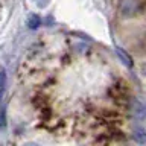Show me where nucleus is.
<instances>
[{
  "label": "nucleus",
  "instance_id": "nucleus-4",
  "mask_svg": "<svg viewBox=\"0 0 146 146\" xmlns=\"http://www.w3.org/2000/svg\"><path fill=\"white\" fill-rule=\"evenodd\" d=\"M27 25H29L31 29H36V27L40 26V18L36 15H31L29 20H27Z\"/></svg>",
  "mask_w": 146,
  "mask_h": 146
},
{
  "label": "nucleus",
  "instance_id": "nucleus-5",
  "mask_svg": "<svg viewBox=\"0 0 146 146\" xmlns=\"http://www.w3.org/2000/svg\"><path fill=\"white\" fill-rule=\"evenodd\" d=\"M5 125H6V111H5V108L0 110V126L5 128Z\"/></svg>",
  "mask_w": 146,
  "mask_h": 146
},
{
  "label": "nucleus",
  "instance_id": "nucleus-3",
  "mask_svg": "<svg viewBox=\"0 0 146 146\" xmlns=\"http://www.w3.org/2000/svg\"><path fill=\"white\" fill-rule=\"evenodd\" d=\"M5 88H6V72L3 67H0V100L3 99Z\"/></svg>",
  "mask_w": 146,
  "mask_h": 146
},
{
  "label": "nucleus",
  "instance_id": "nucleus-1",
  "mask_svg": "<svg viewBox=\"0 0 146 146\" xmlns=\"http://www.w3.org/2000/svg\"><path fill=\"white\" fill-rule=\"evenodd\" d=\"M140 11L139 0H122L120 3V15L122 17H132Z\"/></svg>",
  "mask_w": 146,
  "mask_h": 146
},
{
  "label": "nucleus",
  "instance_id": "nucleus-2",
  "mask_svg": "<svg viewBox=\"0 0 146 146\" xmlns=\"http://www.w3.org/2000/svg\"><path fill=\"white\" fill-rule=\"evenodd\" d=\"M116 53H117V56L122 59V62L125 64L126 67L132 68V66H134V64H132V59H131V56H129V55H128V53L125 52V50L120 49V47H117V49H116Z\"/></svg>",
  "mask_w": 146,
  "mask_h": 146
}]
</instances>
